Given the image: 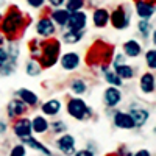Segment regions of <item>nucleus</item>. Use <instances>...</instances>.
Segmentation results:
<instances>
[{
  "label": "nucleus",
  "mask_w": 156,
  "mask_h": 156,
  "mask_svg": "<svg viewBox=\"0 0 156 156\" xmlns=\"http://www.w3.org/2000/svg\"><path fill=\"white\" fill-rule=\"evenodd\" d=\"M55 31H56V28H55V23L51 22V19L50 17H41L37 20V23H36V33L39 34V36H42V37H50V36H53L55 34Z\"/></svg>",
  "instance_id": "9"
},
{
  "label": "nucleus",
  "mask_w": 156,
  "mask_h": 156,
  "mask_svg": "<svg viewBox=\"0 0 156 156\" xmlns=\"http://www.w3.org/2000/svg\"><path fill=\"white\" fill-rule=\"evenodd\" d=\"M128 114L133 119L134 126H144L148 120V117H150V111L144 106H140V105H133L131 109L128 111Z\"/></svg>",
  "instance_id": "6"
},
{
  "label": "nucleus",
  "mask_w": 156,
  "mask_h": 156,
  "mask_svg": "<svg viewBox=\"0 0 156 156\" xmlns=\"http://www.w3.org/2000/svg\"><path fill=\"white\" fill-rule=\"evenodd\" d=\"M103 101H105V105L109 106V108H115L119 103L122 101V92L120 89L117 87H108L105 90V94H103Z\"/></svg>",
  "instance_id": "11"
},
{
  "label": "nucleus",
  "mask_w": 156,
  "mask_h": 156,
  "mask_svg": "<svg viewBox=\"0 0 156 156\" xmlns=\"http://www.w3.org/2000/svg\"><path fill=\"white\" fill-rule=\"evenodd\" d=\"M6 129V125H5V122H0V133H3Z\"/></svg>",
  "instance_id": "39"
},
{
  "label": "nucleus",
  "mask_w": 156,
  "mask_h": 156,
  "mask_svg": "<svg viewBox=\"0 0 156 156\" xmlns=\"http://www.w3.org/2000/svg\"><path fill=\"white\" fill-rule=\"evenodd\" d=\"M3 44H5V36L0 33V47H3Z\"/></svg>",
  "instance_id": "40"
},
{
  "label": "nucleus",
  "mask_w": 156,
  "mask_h": 156,
  "mask_svg": "<svg viewBox=\"0 0 156 156\" xmlns=\"http://www.w3.org/2000/svg\"><path fill=\"white\" fill-rule=\"evenodd\" d=\"M12 129H14V134H16L19 139L28 137V136H31V133H33V131H31V120L27 119V117H20V119L16 120Z\"/></svg>",
  "instance_id": "10"
},
{
  "label": "nucleus",
  "mask_w": 156,
  "mask_h": 156,
  "mask_svg": "<svg viewBox=\"0 0 156 156\" xmlns=\"http://www.w3.org/2000/svg\"><path fill=\"white\" fill-rule=\"evenodd\" d=\"M25 70H27V73H28L30 76H37L39 73H41V70H42V66L39 64V61L30 59V61L27 62V66H25Z\"/></svg>",
  "instance_id": "25"
},
{
  "label": "nucleus",
  "mask_w": 156,
  "mask_h": 156,
  "mask_svg": "<svg viewBox=\"0 0 156 156\" xmlns=\"http://www.w3.org/2000/svg\"><path fill=\"white\" fill-rule=\"evenodd\" d=\"M114 125L117 128H120V129H133V128H136L133 119L129 117V114L123 112V111H117L114 114Z\"/></svg>",
  "instance_id": "13"
},
{
  "label": "nucleus",
  "mask_w": 156,
  "mask_h": 156,
  "mask_svg": "<svg viewBox=\"0 0 156 156\" xmlns=\"http://www.w3.org/2000/svg\"><path fill=\"white\" fill-rule=\"evenodd\" d=\"M86 23H87L86 12L75 11V12H70L66 27H69V30H72V31H83L84 27H86Z\"/></svg>",
  "instance_id": "5"
},
{
  "label": "nucleus",
  "mask_w": 156,
  "mask_h": 156,
  "mask_svg": "<svg viewBox=\"0 0 156 156\" xmlns=\"http://www.w3.org/2000/svg\"><path fill=\"white\" fill-rule=\"evenodd\" d=\"M83 6H84V0H66V9L69 12L81 11Z\"/></svg>",
  "instance_id": "28"
},
{
  "label": "nucleus",
  "mask_w": 156,
  "mask_h": 156,
  "mask_svg": "<svg viewBox=\"0 0 156 156\" xmlns=\"http://www.w3.org/2000/svg\"><path fill=\"white\" fill-rule=\"evenodd\" d=\"M115 75L120 78V80H131L134 76V69L131 66H128V64H123V66H119L114 69Z\"/></svg>",
  "instance_id": "23"
},
{
  "label": "nucleus",
  "mask_w": 156,
  "mask_h": 156,
  "mask_svg": "<svg viewBox=\"0 0 156 156\" xmlns=\"http://www.w3.org/2000/svg\"><path fill=\"white\" fill-rule=\"evenodd\" d=\"M131 156H151V153L147 150V148H140V150H137L134 154H131Z\"/></svg>",
  "instance_id": "38"
},
{
  "label": "nucleus",
  "mask_w": 156,
  "mask_h": 156,
  "mask_svg": "<svg viewBox=\"0 0 156 156\" xmlns=\"http://www.w3.org/2000/svg\"><path fill=\"white\" fill-rule=\"evenodd\" d=\"M16 95H17V98H19L20 101H23L27 106H36L37 103H39V97L33 92V90H30V89L22 87V89H19L17 92H16Z\"/></svg>",
  "instance_id": "15"
},
{
  "label": "nucleus",
  "mask_w": 156,
  "mask_h": 156,
  "mask_svg": "<svg viewBox=\"0 0 156 156\" xmlns=\"http://www.w3.org/2000/svg\"><path fill=\"white\" fill-rule=\"evenodd\" d=\"M92 20H94V25L98 28H103L106 27L108 22H109V11L105 9V8H98L94 11L92 14Z\"/></svg>",
  "instance_id": "18"
},
{
  "label": "nucleus",
  "mask_w": 156,
  "mask_h": 156,
  "mask_svg": "<svg viewBox=\"0 0 156 156\" xmlns=\"http://www.w3.org/2000/svg\"><path fill=\"white\" fill-rule=\"evenodd\" d=\"M56 147L62 154L73 156L76 151L75 150V137L70 134H61V137H58V140H56Z\"/></svg>",
  "instance_id": "7"
},
{
  "label": "nucleus",
  "mask_w": 156,
  "mask_h": 156,
  "mask_svg": "<svg viewBox=\"0 0 156 156\" xmlns=\"http://www.w3.org/2000/svg\"><path fill=\"white\" fill-rule=\"evenodd\" d=\"M58 58H59V42L55 39H50L41 47V55H39L37 61L44 67H51L58 61Z\"/></svg>",
  "instance_id": "2"
},
{
  "label": "nucleus",
  "mask_w": 156,
  "mask_h": 156,
  "mask_svg": "<svg viewBox=\"0 0 156 156\" xmlns=\"http://www.w3.org/2000/svg\"><path fill=\"white\" fill-rule=\"evenodd\" d=\"M69 16H70V12L67 9H62V8H56L53 12H51V22H56L59 27H66L67 25V20H69Z\"/></svg>",
  "instance_id": "20"
},
{
  "label": "nucleus",
  "mask_w": 156,
  "mask_h": 156,
  "mask_svg": "<svg viewBox=\"0 0 156 156\" xmlns=\"http://www.w3.org/2000/svg\"><path fill=\"white\" fill-rule=\"evenodd\" d=\"M67 112L76 120H84L90 115V108L86 105L83 98H72L67 101Z\"/></svg>",
  "instance_id": "3"
},
{
  "label": "nucleus",
  "mask_w": 156,
  "mask_h": 156,
  "mask_svg": "<svg viewBox=\"0 0 156 156\" xmlns=\"http://www.w3.org/2000/svg\"><path fill=\"white\" fill-rule=\"evenodd\" d=\"M105 80H106L112 87H120V86H122V80H120V78L115 75V72H112V70H106V72H105Z\"/></svg>",
  "instance_id": "27"
},
{
  "label": "nucleus",
  "mask_w": 156,
  "mask_h": 156,
  "mask_svg": "<svg viewBox=\"0 0 156 156\" xmlns=\"http://www.w3.org/2000/svg\"><path fill=\"white\" fill-rule=\"evenodd\" d=\"M70 89L73 90L75 94H84L86 90H87V84L83 81V80H73L72 83H70Z\"/></svg>",
  "instance_id": "29"
},
{
  "label": "nucleus",
  "mask_w": 156,
  "mask_h": 156,
  "mask_svg": "<svg viewBox=\"0 0 156 156\" xmlns=\"http://www.w3.org/2000/svg\"><path fill=\"white\" fill-rule=\"evenodd\" d=\"M23 144L22 145H28V147H31L33 150H36V151H41L44 156H50L51 153H50V150L45 147V145H42L39 140H36L34 137H31V136H28V137H23V139H20Z\"/></svg>",
  "instance_id": "21"
},
{
  "label": "nucleus",
  "mask_w": 156,
  "mask_h": 156,
  "mask_svg": "<svg viewBox=\"0 0 156 156\" xmlns=\"http://www.w3.org/2000/svg\"><path fill=\"white\" fill-rule=\"evenodd\" d=\"M27 3L31 8H42V5L45 3V0H27Z\"/></svg>",
  "instance_id": "35"
},
{
  "label": "nucleus",
  "mask_w": 156,
  "mask_h": 156,
  "mask_svg": "<svg viewBox=\"0 0 156 156\" xmlns=\"http://www.w3.org/2000/svg\"><path fill=\"white\" fill-rule=\"evenodd\" d=\"M142 53V45L136 41V39H129L123 44V55L128 58H137Z\"/></svg>",
  "instance_id": "17"
},
{
  "label": "nucleus",
  "mask_w": 156,
  "mask_h": 156,
  "mask_svg": "<svg viewBox=\"0 0 156 156\" xmlns=\"http://www.w3.org/2000/svg\"><path fill=\"white\" fill-rule=\"evenodd\" d=\"M31 131H34L36 134H42L48 131V122L45 120V117L42 115H36L31 120Z\"/></svg>",
  "instance_id": "22"
},
{
  "label": "nucleus",
  "mask_w": 156,
  "mask_h": 156,
  "mask_svg": "<svg viewBox=\"0 0 156 156\" xmlns=\"http://www.w3.org/2000/svg\"><path fill=\"white\" fill-rule=\"evenodd\" d=\"M48 128H51V131H53V133L61 134V133H64V131L67 129V125L64 123L62 120H56V122H53V123H48Z\"/></svg>",
  "instance_id": "31"
},
{
  "label": "nucleus",
  "mask_w": 156,
  "mask_h": 156,
  "mask_svg": "<svg viewBox=\"0 0 156 156\" xmlns=\"http://www.w3.org/2000/svg\"><path fill=\"white\" fill-rule=\"evenodd\" d=\"M73 156H94V153L90 151V150H87V148H84V150H78V151H75Z\"/></svg>",
  "instance_id": "36"
},
{
  "label": "nucleus",
  "mask_w": 156,
  "mask_h": 156,
  "mask_svg": "<svg viewBox=\"0 0 156 156\" xmlns=\"http://www.w3.org/2000/svg\"><path fill=\"white\" fill-rule=\"evenodd\" d=\"M140 90L144 94H153L154 92V87H156V78L153 72H145L144 75L140 76V81H139Z\"/></svg>",
  "instance_id": "14"
},
{
  "label": "nucleus",
  "mask_w": 156,
  "mask_h": 156,
  "mask_svg": "<svg viewBox=\"0 0 156 156\" xmlns=\"http://www.w3.org/2000/svg\"><path fill=\"white\" fill-rule=\"evenodd\" d=\"M2 23H0V33H2L3 36L8 34V36H16L17 31L23 27L25 23V19H23V14L17 9V8H11L9 12L2 17V20H0Z\"/></svg>",
  "instance_id": "1"
},
{
  "label": "nucleus",
  "mask_w": 156,
  "mask_h": 156,
  "mask_svg": "<svg viewBox=\"0 0 156 156\" xmlns=\"http://www.w3.org/2000/svg\"><path fill=\"white\" fill-rule=\"evenodd\" d=\"M145 61H147V66L151 70H154V67H156V50L154 48H150L145 53Z\"/></svg>",
  "instance_id": "30"
},
{
  "label": "nucleus",
  "mask_w": 156,
  "mask_h": 156,
  "mask_svg": "<svg viewBox=\"0 0 156 156\" xmlns=\"http://www.w3.org/2000/svg\"><path fill=\"white\" fill-rule=\"evenodd\" d=\"M50 156H55V154H50Z\"/></svg>",
  "instance_id": "42"
},
{
  "label": "nucleus",
  "mask_w": 156,
  "mask_h": 156,
  "mask_svg": "<svg viewBox=\"0 0 156 156\" xmlns=\"http://www.w3.org/2000/svg\"><path fill=\"white\" fill-rule=\"evenodd\" d=\"M8 61H9V58H8L6 50H5L3 47H0V67H2L3 64H6Z\"/></svg>",
  "instance_id": "34"
},
{
  "label": "nucleus",
  "mask_w": 156,
  "mask_h": 156,
  "mask_svg": "<svg viewBox=\"0 0 156 156\" xmlns=\"http://www.w3.org/2000/svg\"><path fill=\"white\" fill-rule=\"evenodd\" d=\"M81 37H83V31H66L62 36V41L66 42V44H75V42H80L81 41Z\"/></svg>",
  "instance_id": "24"
},
{
  "label": "nucleus",
  "mask_w": 156,
  "mask_h": 156,
  "mask_svg": "<svg viewBox=\"0 0 156 156\" xmlns=\"http://www.w3.org/2000/svg\"><path fill=\"white\" fill-rule=\"evenodd\" d=\"M123 64H126V56H125L123 53H122V55H115V58H114V61H112L114 69L119 67V66H123Z\"/></svg>",
  "instance_id": "33"
},
{
  "label": "nucleus",
  "mask_w": 156,
  "mask_h": 156,
  "mask_svg": "<svg viewBox=\"0 0 156 156\" xmlns=\"http://www.w3.org/2000/svg\"><path fill=\"white\" fill-rule=\"evenodd\" d=\"M25 154H27V148H25V145H22V144L14 145L9 151V156H25Z\"/></svg>",
  "instance_id": "32"
},
{
  "label": "nucleus",
  "mask_w": 156,
  "mask_h": 156,
  "mask_svg": "<svg viewBox=\"0 0 156 156\" xmlns=\"http://www.w3.org/2000/svg\"><path fill=\"white\" fill-rule=\"evenodd\" d=\"M136 12L140 20H150L154 16V3L148 0H136Z\"/></svg>",
  "instance_id": "8"
},
{
  "label": "nucleus",
  "mask_w": 156,
  "mask_h": 156,
  "mask_svg": "<svg viewBox=\"0 0 156 156\" xmlns=\"http://www.w3.org/2000/svg\"><path fill=\"white\" fill-rule=\"evenodd\" d=\"M6 111H8V115L11 117H19V115H23L25 111H27V105H25L23 101H20L19 98H14L8 103L6 106Z\"/></svg>",
  "instance_id": "16"
},
{
  "label": "nucleus",
  "mask_w": 156,
  "mask_h": 156,
  "mask_svg": "<svg viewBox=\"0 0 156 156\" xmlns=\"http://www.w3.org/2000/svg\"><path fill=\"white\" fill-rule=\"evenodd\" d=\"M109 20L115 30H125L129 25V14L123 6H117L109 14Z\"/></svg>",
  "instance_id": "4"
},
{
  "label": "nucleus",
  "mask_w": 156,
  "mask_h": 156,
  "mask_svg": "<svg viewBox=\"0 0 156 156\" xmlns=\"http://www.w3.org/2000/svg\"><path fill=\"white\" fill-rule=\"evenodd\" d=\"M47 2H48L51 6H55V8H61L62 3H66V0H47Z\"/></svg>",
  "instance_id": "37"
},
{
  "label": "nucleus",
  "mask_w": 156,
  "mask_h": 156,
  "mask_svg": "<svg viewBox=\"0 0 156 156\" xmlns=\"http://www.w3.org/2000/svg\"><path fill=\"white\" fill-rule=\"evenodd\" d=\"M137 30L144 37H148L150 33H153V25L150 23V20H140L137 23Z\"/></svg>",
  "instance_id": "26"
},
{
  "label": "nucleus",
  "mask_w": 156,
  "mask_h": 156,
  "mask_svg": "<svg viewBox=\"0 0 156 156\" xmlns=\"http://www.w3.org/2000/svg\"><path fill=\"white\" fill-rule=\"evenodd\" d=\"M59 62L64 70H75L80 66V55L75 53V51H69V53H64L59 58Z\"/></svg>",
  "instance_id": "12"
},
{
  "label": "nucleus",
  "mask_w": 156,
  "mask_h": 156,
  "mask_svg": "<svg viewBox=\"0 0 156 156\" xmlns=\"http://www.w3.org/2000/svg\"><path fill=\"white\" fill-rule=\"evenodd\" d=\"M2 17H3V14H2V11H0V20H2Z\"/></svg>",
  "instance_id": "41"
},
{
  "label": "nucleus",
  "mask_w": 156,
  "mask_h": 156,
  "mask_svg": "<svg viewBox=\"0 0 156 156\" xmlns=\"http://www.w3.org/2000/svg\"><path fill=\"white\" fill-rule=\"evenodd\" d=\"M41 111L45 114V115H50V117H55L59 111H61V101L56 100V98H51V100H47L44 105L41 106Z\"/></svg>",
  "instance_id": "19"
}]
</instances>
